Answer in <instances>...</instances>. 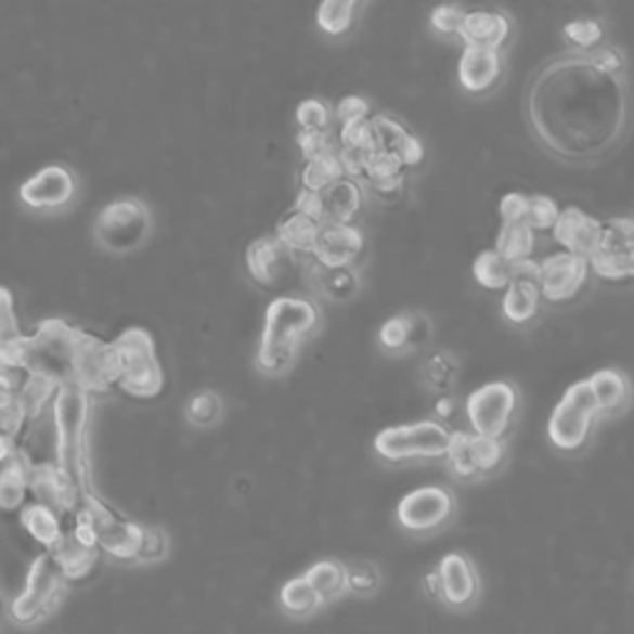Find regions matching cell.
I'll list each match as a JSON object with an SVG mask.
<instances>
[{"mask_svg": "<svg viewBox=\"0 0 634 634\" xmlns=\"http://www.w3.org/2000/svg\"><path fill=\"white\" fill-rule=\"evenodd\" d=\"M33 375L57 387L107 392L117 385V364L109 342L85 329L50 318L33 335L0 345V375Z\"/></svg>", "mask_w": 634, "mask_h": 634, "instance_id": "cell-1", "label": "cell"}, {"mask_svg": "<svg viewBox=\"0 0 634 634\" xmlns=\"http://www.w3.org/2000/svg\"><path fill=\"white\" fill-rule=\"evenodd\" d=\"M318 308L306 298H275L266 310V327L260 335L258 367L263 372L288 370L295 358V347L318 325Z\"/></svg>", "mask_w": 634, "mask_h": 634, "instance_id": "cell-2", "label": "cell"}, {"mask_svg": "<svg viewBox=\"0 0 634 634\" xmlns=\"http://www.w3.org/2000/svg\"><path fill=\"white\" fill-rule=\"evenodd\" d=\"M52 422L57 434L55 464L90 493V464H87V424H90V394L77 387H60L52 399Z\"/></svg>", "mask_w": 634, "mask_h": 634, "instance_id": "cell-3", "label": "cell"}, {"mask_svg": "<svg viewBox=\"0 0 634 634\" xmlns=\"http://www.w3.org/2000/svg\"><path fill=\"white\" fill-rule=\"evenodd\" d=\"M117 360V385L127 394L152 399L164 389V370L156 358L152 333L144 327H129L109 342Z\"/></svg>", "mask_w": 634, "mask_h": 634, "instance_id": "cell-4", "label": "cell"}, {"mask_svg": "<svg viewBox=\"0 0 634 634\" xmlns=\"http://www.w3.org/2000/svg\"><path fill=\"white\" fill-rule=\"evenodd\" d=\"M67 583L63 580L57 562L52 560L50 553H42L33 560L28 570V580H25L23 593L11 603V618L17 624H35L46 620L48 614L55 612L65 595Z\"/></svg>", "mask_w": 634, "mask_h": 634, "instance_id": "cell-5", "label": "cell"}, {"mask_svg": "<svg viewBox=\"0 0 634 634\" xmlns=\"http://www.w3.org/2000/svg\"><path fill=\"white\" fill-rule=\"evenodd\" d=\"M600 414V406H597V399L590 381H575L566 389V394L555 406L548 422V434L551 441L558 449L566 451H578L585 444L590 437V429H593L595 416Z\"/></svg>", "mask_w": 634, "mask_h": 634, "instance_id": "cell-6", "label": "cell"}, {"mask_svg": "<svg viewBox=\"0 0 634 634\" xmlns=\"http://www.w3.org/2000/svg\"><path fill=\"white\" fill-rule=\"evenodd\" d=\"M449 444V429L444 424L424 419L414 424L381 429L375 437V449L387 462H406V458L444 456Z\"/></svg>", "mask_w": 634, "mask_h": 634, "instance_id": "cell-7", "label": "cell"}, {"mask_svg": "<svg viewBox=\"0 0 634 634\" xmlns=\"http://www.w3.org/2000/svg\"><path fill=\"white\" fill-rule=\"evenodd\" d=\"M77 508H82L87 518H90L100 551L117 560H137L139 548H142V526L134 523V520L121 518L117 510H112L92 491L82 493L80 506Z\"/></svg>", "mask_w": 634, "mask_h": 634, "instance_id": "cell-8", "label": "cell"}, {"mask_svg": "<svg viewBox=\"0 0 634 634\" xmlns=\"http://www.w3.org/2000/svg\"><path fill=\"white\" fill-rule=\"evenodd\" d=\"M468 419L474 434L489 439H501L508 431L516 412V389L508 381H486L468 394Z\"/></svg>", "mask_w": 634, "mask_h": 634, "instance_id": "cell-9", "label": "cell"}, {"mask_svg": "<svg viewBox=\"0 0 634 634\" xmlns=\"http://www.w3.org/2000/svg\"><path fill=\"white\" fill-rule=\"evenodd\" d=\"M587 266L597 275L610 277H630L634 273V223L632 219H610L603 223L600 238L593 254L587 256Z\"/></svg>", "mask_w": 634, "mask_h": 634, "instance_id": "cell-10", "label": "cell"}, {"mask_svg": "<svg viewBox=\"0 0 634 634\" xmlns=\"http://www.w3.org/2000/svg\"><path fill=\"white\" fill-rule=\"evenodd\" d=\"M150 231V214L144 204L134 198H121L102 208L94 223V233L104 248L109 250H129L144 241Z\"/></svg>", "mask_w": 634, "mask_h": 634, "instance_id": "cell-11", "label": "cell"}, {"mask_svg": "<svg viewBox=\"0 0 634 634\" xmlns=\"http://www.w3.org/2000/svg\"><path fill=\"white\" fill-rule=\"evenodd\" d=\"M28 491L35 496V503H42L50 510L63 516H73L80 506L82 491L55 462H40L30 468Z\"/></svg>", "mask_w": 634, "mask_h": 634, "instance_id": "cell-12", "label": "cell"}, {"mask_svg": "<svg viewBox=\"0 0 634 634\" xmlns=\"http://www.w3.org/2000/svg\"><path fill=\"white\" fill-rule=\"evenodd\" d=\"M587 273V258L568 254V250L551 254L541 260V277H538L541 298H548L553 302L570 300L585 285Z\"/></svg>", "mask_w": 634, "mask_h": 634, "instance_id": "cell-13", "label": "cell"}, {"mask_svg": "<svg viewBox=\"0 0 634 634\" xmlns=\"http://www.w3.org/2000/svg\"><path fill=\"white\" fill-rule=\"evenodd\" d=\"M451 508H454V501H451L449 491L439 489V486H422L399 501L397 520L406 531L422 533L444 523L451 516Z\"/></svg>", "mask_w": 634, "mask_h": 634, "instance_id": "cell-14", "label": "cell"}, {"mask_svg": "<svg viewBox=\"0 0 634 634\" xmlns=\"http://www.w3.org/2000/svg\"><path fill=\"white\" fill-rule=\"evenodd\" d=\"M364 236L358 225L323 221L318 225V236L312 243L310 256L323 268H350L360 258Z\"/></svg>", "mask_w": 634, "mask_h": 634, "instance_id": "cell-15", "label": "cell"}, {"mask_svg": "<svg viewBox=\"0 0 634 634\" xmlns=\"http://www.w3.org/2000/svg\"><path fill=\"white\" fill-rule=\"evenodd\" d=\"M603 221H597L595 216L578 206H568L558 214V219L553 223V236L560 243L568 254L587 258L597 246V238H600Z\"/></svg>", "mask_w": 634, "mask_h": 634, "instance_id": "cell-16", "label": "cell"}, {"mask_svg": "<svg viewBox=\"0 0 634 634\" xmlns=\"http://www.w3.org/2000/svg\"><path fill=\"white\" fill-rule=\"evenodd\" d=\"M75 194V179L65 167H46L21 186V198L30 208H60Z\"/></svg>", "mask_w": 634, "mask_h": 634, "instance_id": "cell-17", "label": "cell"}, {"mask_svg": "<svg viewBox=\"0 0 634 634\" xmlns=\"http://www.w3.org/2000/svg\"><path fill=\"white\" fill-rule=\"evenodd\" d=\"M437 578L441 585V600L451 607L471 605L476 593H479L471 560L462 553L444 555L437 568Z\"/></svg>", "mask_w": 634, "mask_h": 634, "instance_id": "cell-18", "label": "cell"}, {"mask_svg": "<svg viewBox=\"0 0 634 634\" xmlns=\"http://www.w3.org/2000/svg\"><path fill=\"white\" fill-rule=\"evenodd\" d=\"M246 263L258 283L277 285L290 271L293 254L277 241V236H260L248 246Z\"/></svg>", "mask_w": 634, "mask_h": 634, "instance_id": "cell-19", "label": "cell"}, {"mask_svg": "<svg viewBox=\"0 0 634 634\" xmlns=\"http://www.w3.org/2000/svg\"><path fill=\"white\" fill-rule=\"evenodd\" d=\"M510 33L508 17L499 11H486V8H476V11H464L462 25H458V35L471 48H489L499 50L506 42Z\"/></svg>", "mask_w": 634, "mask_h": 634, "instance_id": "cell-20", "label": "cell"}, {"mask_svg": "<svg viewBox=\"0 0 634 634\" xmlns=\"http://www.w3.org/2000/svg\"><path fill=\"white\" fill-rule=\"evenodd\" d=\"M52 560L57 562L60 572H63V580L69 583H85L87 578L92 575L94 570L100 566V551L98 548H87L77 538L69 533V528H65L63 538L55 548L50 551Z\"/></svg>", "mask_w": 634, "mask_h": 634, "instance_id": "cell-21", "label": "cell"}, {"mask_svg": "<svg viewBox=\"0 0 634 634\" xmlns=\"http://www.w3.org/2000/svg\"><path fill=\"white\" fill-rule=\"evenodd\" d=\"M501 73L503 60L499 50L466 46L462 60H458V80L471 92L489 90L491 85H496Z\"/></svg>", "mask_w": 634, "mask_h": 634, "instance_id": "cell-22", "label": "cell"}, {"mask_svg": "<svg viewBox=\"0 0 634 634\" xmlns=\"http://www.w3.org/2000/svg\"><path fill=\"white\" fill-rule=\"evenodd\" d=\"M372 125H375V132L379 137V150L397 154L404 167H416L424 159L422 139L412 134L404 125H399L397 119L387 115H375L372 117Z\"/></svg>", "mask_w": 634, "mask_h": 634, "instance_id": "cell-23", "label": "cell"}, {"mask_svg": "<svg viewBox=\"0 0 634 634\" xmlns=\"http://www.w3.org/2000/svg\"><path fill=\"white\" fill-rule=\"evenodd\" d=\"M30 468H33V462L23 449H17L15 454L0 466V508L17 510L25 506V499H28Z\"/></svg>", "mask_w": 634, "mask_h": 634, "instance_id": "cell-24", "label": "cell"}, {"mask_svg": "<svg viewBox=\"0 0 634 634\" xmlns=\"http://www.w3.org/2000/svg\"><path fill=\"white\" fill-rule=\"evenodd\" d=\"M21 526L25 528L35 543H40L46 553H50L60 543V538L65 533L63 518H60L55 510H50L42 503H28L21 510Z\"/></svg>", "mask_w": 634, "mask_h": 634, "instance_id": "cell-25", "label": "cell"}, {"mask_svg": "<svg viewBox=\"0 0 634 634\" xmlns=\"http://www.w3.org/2000/svg\"><path fill=\"white\" fill-rule=\"evenodd\" d=\"M427 335L429 325L422 315H394L379 327V342L392 352L406 350V347H412L414 342L419 345L427 340Z\"/></svg>", "mask_w": 634, "mask_h": 634, "instance_id": "cell-26", "label": "cell"}, {"mask_svg": "<svg viewBox=\"0 0 634 634\" xmlns=\"http://www.w3.org/2000/svg\"><path fill=\"white\" fill-rule=\"evenodd\" d=\"M325 221L333 223H352L362 206V189L352 179H340L337 184L323 191Z\"/></svg>", "mask_w": 634, "mask_h": 634, "instance_id": "cell-27", "label": "cell"}, {"mask_svg": "<svg viewBox=\"0 0 634 634\" xmlns=\"http://www.w3.org/2000/svg\"><path fill=\"white\" fill-rule=\"evenodd\" d=\"M318 221L308 219V216H302L300 211H288L277 223V241L283 243L285 248L290 250V254H310L312 250V243H315L318 236Z\"/></svg>", "mask_w": 634, "mask_h": 634, "instance_id": "cell-28", "label": "cell"}, {"mask_svg": "<svg viewBox=\"0 0 634 634\" xmlns=\"http://www.w3.org/2000/svg\"><path fill=\"white\" fill-rule=\"evenodd\" d=\"M587 381H590V387H593L600 412H620L622 406L627 404L630 385H627V377H624L622 372L597 370Z\"/></svg>", "mask_w": 634, "mask_h": 634, "instance_id": "cell-29", "label": "cell"}, {"mask_svg": "<svg viewBox=\"0 0 634 634\" xmlns=\"http://www.w3.org/2000/svg\"><path fill=\"white\" fill-rule=\"evenodd\" d=\"M533 248H535V231L526 221H514V223H503V229L499 231L496 248L493 250H496L506 263H514V260L531 258Z\"/></svg>", "mask_w": 634, "mask_h": 634, "instance_id": "cell-30", "label": "cell"}, {"mask_svg": "<svg viewBox=\"0 0 634 634\" xmlns=\"http://www.w3.org/2000/svg\"><path fill=\"white\" fill-rule=\"evenodd\" d=\"M302 578H306L308 585L315 590L320 603L335 600L337 595H342L347 590L345 566H340V562H335V560L315 562V566H312Z\"/></svg>", "mask_w": 634, "mask_h": 634, "instance_id": "cell-31", "label": "cell"}, {"mask_svg": "<svg viewBox=\"0 0 634 634\" xmlns=\"http://www.w3.org/2000/svg\"><path fill=\"white\" fill-rule=\"evenodd\" d=\"M541 308V290L535 283H508L503 295V312L510 323H528Z\"/></svg>", "mask_w": 634, "mask_h": 634, "instance_id": "cell-32", "label": "cell"}, {"mask_svg": "<svg viewBox=\"0 0 634 634\" xmlns=\"http://www.w3.org/2000/svg\"><path fill=\"white\" fill-rule=\"evenodd\" d=\"M57 389L60 387L52 385V381H48V379L25 375L21 389H17V402H21L25 422L38 419V416L46 412L48 406H52V399H55Z\"/></svg>", "mask_w": 634, "mask_h": 634, "instance_id": "cell-33", "label": "cell"}, {"mask_svg": "<svg viewBox=\"0 0 634 634\" xmlns=\"http://www.w3.org/2000/svg\"><path fill=\"white\" fill-rule=\"evenodd\" d=\"M300 179H302V189H310V191H318V194H323L337 181L345 179L340 161H337V154L329 152V154H320L315 159H308L306 167L300 171Z\"/></svg>", "mask_w": 634, "mask_h": 634, "instance_id": "cell-34", "label": "cell"}, {"mask_svg": "<svg viewBox=\"0 0 634 634\" xmlns=\"http://www.w3.org/2000/svg\"><path fill=\"white\" fill-rule=\"evenodd\" d=\"M281 605L293 618H306L323 603L318 600L315 590L308 585L306 578H293L281 587Z\"/></svg>", "mask_w": 634, "mask_h": 634, "instance_id": "cell-35", "label": "cell"}, {"mask_svg": "<svg viewBox=\"0 0 634 634\" xmlns=\"http://www.w3.org/2000/svg\"><path fill=\"white\" fill-rule=\"evenodd\" d=\"M474 277L479 281L483 288L489 290H501L508 288V263L503 260L496 250L486 248L474 260Z\"/></svg>", "mask_w": 634, "mask_h": 634, "instance_id": "cell-36", "label": "cell"}, {"mask_svg": "<svg viewBox=\"0 0 634 634\" xmlns=\"http://www.w3.org/2000/svg\"><path fill=\"white\" fill-rule=\"evenodd\" d=\"M474 437L471 431H449V444H447V458L451 468L458 476H476V454H474Z\"/></svg>", "mask_w": 634, "mask_h": 634, "instance_id": "cell-37", "label": "cell"}, {"mask_svg": "<svg viewBox=\"0 0 634 634\" xmlns=\"http://www.w3.org/2000/svg\"><path fill=\"white\" fill-rule=\"evenodd\" d=\"M354 11H358V3L352 0H325L318 8V25L329 35H340L352 25Z\"/></svg>", "mask_w": 634, "mask_h": 634, "instance_id": "cell-38", "label": "cell"}, {"mask_svg": "<svg viewBox=\"0 0 634 634\" xmlns=\"http://www.w3.org/2000/svg\"><path fill=\"white\" fill-rule=\"evenodd\" d=\"M315 277L329 298H350L358 288V275L350 268H323L315 263Z\"/></svg>", "mask_w": 634, "mask_h": 634, "instance_id": "cell-39", "label": "cell"}, {"mask_svg": "<svg viewBox=\"0 0 634 634\" xmlns=\"http://www.w3.org/2000/svg\"><path fill=\"white\" fill-rule=\"evenodd\" d=\"M340 146H350V150H358L364 154H372L379 150V137L375 132V125L372 119H360V121H347L340 127Z\"/></svg>", "mask_w": 634, "mask_h": 634, "instance_id": "cell-40", "label": "cell"}, {"mask_svg": "<svg viewBox=\"0 0 634 634\" xmlns=\"http://www.w3.org/2000/svg\"><path fill=\"white\" fill-rule=\"evenodd\" d=\"M560 208L553 202L551 196L545 194H531L528 196V208H526V223L531 225L533 231H548L553 229L555 219H558Z\"/></svg>", "mask_w": 634, "mask_h": 634, "instance_id": "cell-41", "label": "cell"}, {"mask_svg": "<svg viewBox=\"0 0 634 634\" xmlns=\"http://www.w3.org/2000/svg\"><path fill=\"white\" fill-rule=\"evenodd\" d=\"M404 164L399 159L397 154L387 152V150H377L367 156V167H364V177L372 181H385V179H394L402 177Z\"/></svg>", "mask_w": 634, "mask_h": 634, "instance_id": "cell-42", "label": "cell"}, {"mask_svg": "<svg viewBox=\"0 0 634 634\" xmlns=\"http://www.w3.org/2000/svg\"><path fill=\"white\" fill-rule=\"evenodd\" d=\"M189 419L191 424H198V427H208V424H214L219 419L221 414V402L219 397L214 392H198L191 397L189 402Z\"/></svg>", "mask_w": 634, "mask_h": 634, "instance_id": "cell-43", "label": "cell"}, {"mask_svg": "<svg viewBox=\"0 0 634 634\" xmlns=\"http://www.w3.org/2000/svg\"><path fill=\"white\" fill-rule=\"evenodd\" d=\"M21 323L15 315V300L13 293L0 285V345H8L21 337Z\"/></svg>", "mask_w": 634, "mask_h": 634, "instance_id": "cell-44", "label": "cell"}, {"mask_svg": "<svg viewBox=\"0 0 634 634\" xmlns=\"http://www.w3.org/2000/svg\"><path fill=\"white\" fill-rule=\"evenodd\" d=\"M298 146H300V154L302 159H315L320 154H329V152H337V146L333 142V137H329L327 129H300L298 132Z\"/></svg>", "mask_w": 634, "mask_h": 634, "instance_id": "cell-45", "label": "cell"}, {"mask_svg": "<svg viewBox=\"0 0 634 634\" xmlns=\"http://www.w3.org/2000/svg\"><path fill=\"white\" fill-rule=\"evenodd\" d=\"M474 454H476V471L489 474L501 464L503 458V444L501 439H489L476 434L474 437Z\"/></svg>", "mask_w": 634, "mask_h": 634, "instance_id": "cell-46", "label": "cell"}, {"mask_svg": "<svg viewBox=\"0 0 634 634\" xmlns=\"http://www.w3.org/2000/svg\"><path fill=\"white\" fill-rule=\"evenodd\" d=\"M295 117H298V125L300 129H327L329 125V109L323 100H306L298 104V112H295Z\"/></svg>", "mask_w": 634, "mask_h": 634, "instance_id": "cell-47", "label": "cell"}, {"mask_svg": "<svg viewBox=\"0 0 634 634\" xmlns=\"http://www.w3.org/2000/svg\"><path fill=\"white\" fill-rule=\"evenodd\" d=\"M566 38L578 48H593L603 38V28L597 21H570L566 25Z\"/></svg>", "mask_w": 634, "mask_h": 634, "instance_id": "cell-48", "label": "cell"}, {"mask_svg": "<svg viewBox=\"0 0 634 634\" xmlns=\"http://www.w3.org/2000/svg\"><path fill=\"white\" fill-rule=\"evenodd\" d=\"M167 551H169L167 533L159 531V528H144L142 548H139L137 560H144V562L161 560L164 555H167Z\"/></svg>", "mask_w": 634, "mask_h": 634, "instance_id": "cell-49", "label": "cell"}, {"mask_svg": "<svg viewBox=\"0 0 634 634\" xmlns=\"http://www.w3.org/2000/svg\"><path fill=\"white\" fill-rule=\"evenodd\" d=\"M295 211H300L308 219L323 223L325 221V204H323V194L310 189H300L298 196H295Z\"/></svg>", "mask_w": 634, "mask_h": 634, "instance_id": "cell-50", "label": "cell"}, {"mask_svg": "<svg viewBox=\"0 0 634 634\" xmlns=\"http://www.w3.org/2000/svg\"><path fill=\"white\" fill-rule=\"evenodd\" d=\"M462 17H464V8L462 5H454V3H447V5H439L431 11V25L437 28L439 33H458V25H462Z\"/></svg>", "mask_w": 634, "mask_h": 634, "instance_id": "cell-51", "label": "cell"}, {"mask_svg": "<svg viewBox=\"0 0 634 634\" xmlns=\"http://www.w3.org/2000/svg\"><path fill=\"white\" fill-rule=\"evenodd\" d=\"M424 375H427L431 387L444 389L451 385V377H454V362H451L447 354H441V352L434 354L427 364V370H424Z\"/></svg>", "mask_w": 634, "mask_h": 634, "instance_id": "cell-52", "label": "cell"}, {"mask_svg": "<svg viewBox=\"0 0 634 634\" xmlns=\"http://www.w3.org/2000/svg\"><path fill=\"white\" fill-rule=\"evenodd\" d=\"M345 575H347V587L354 590V593H370V590H375L379 583V575L377 570L367 566V562H362V566H354L347 570L345 568Z\"/></svg>", "mask_w": 634, "mask_h": 634, "instance_id": "cell-53", "label": "cell"}, {"mask_svg": "<svg viewBox=\"0 0 634 634\" xmlns=\"http://www.w3.org/2000/svg\"><path fill=\"white\" fill-rule=\"evenodd\" d=\"M370 112H372L370 102L364 98H358V94H347V98H342L340 104H337V119H340V125L370 119Z\"/></svg>", "mask_w": 634, "mask_h": 634, "instance_id": "cell-54", "label": "cell"}, {"mask_svg": "<svg viewBox=\"0 0 634 634\" xmlns=\"http://www.w3.org/2000/svg\"><path fill=\"white\" fill-rule=\"evenodd\" d=\"M335 154H337V161H340V167H342L345 179L364 177V167H367V156L370 154L350 150V146H340V150H337Z\"/></svg>", "mask_w": 634, "mask_h": 634, "instance_id": "cell-55", "label": "cell"}, {"mask_svg": "<svg viewBox=\"0 0 634 634\" xmlns=\"http://www.w3.org/2000/svg\"><path fill=\"white\" fill-rule=\"evenodd\" d=\"M526 208H528V196L520 194V191H508L501 198V216L503 223H514V221H523L526 219Z\"/></svg>", "mask_w": 634, "mask_h": 634, "instance_id": "cell-56", "label": "cell"}, {"mask_svg": "<svg viewBox=\"0 0 634 634\" xmlns=\"http://www.w3.org/2000/svg\"><path fill=\"white\" fill-rule=\"evenodd\" d=\"M541 277V260L535 258H523L508 263V281L510 283H535Z\"/></svg>", "mask_w": 634, "mask_h": 634, "instance_id": "cell-57", "label": "cell"}, {"mask_svg": "<svg viewBox=\"0 0 634 634\" xmlns=\"http://www.w3.org/2000/svg\"><path fill=\"white\" fill-rule=\"evenodd\" d=\"M372 189L375 194L385 198V202H392L404 189V177H394V179H385V181H372Z\"/></svg>", "mask_w": 634, "mask_h": 634, "instance_id": "cell-58", "label": "cell"}, {"mask_svg": "<svg viewBox=\"0 0 634 634\" xmlns=\"http://www.w3.org/2000/svg\"><path fill=\"white\" fill-rule=\"evenodd\" d=\"M595 60H597V65H600L603 69H607V73H620L622 65H624L620 52L612 50V48L610 50H603L600 55H597Z\"/></svg>", "mask_w": 634, "mask_h": 634, "instance_id": "cell-59", "label": "cell"}, {"mask_svg": "<svg viewBox=\"0 0 634 634\" xmlns=\"http://www.w3.org/2000/svg\"><path fill=\"white\" fill-rule=\"evenodd\" d=\"M15 451H17L15 439L11 437V434L0 431V466H3L8 462V458H11L15 454Z\"/></svg>", "mask_w": 634, "mask_h": 634, "instance_id": "cell-60", "label": "cell"}, {"mask_svg": "<svg viewBox=\"0 0 634 634\" xmlns=\"http://www.w3.org/2000/svg\"><path fill=\"white\" fill-rule=\"evenodd\" d=\"M424 587H427V595L431 600H441V585H439V578H437V570H431L427 578H424Z\"/></svg>", "mask_w": 634, "mask_h": 634, "instance_id": "cell-61", "label": "cell"}, {"mask_svg": "<svg viewBox=\"0 0 634 634\" xmlns=\"http://www.w3.org/2000/svg\"><path fill=\"white\" fill-rule=\"evenodd\" d=\"M451 410H454V399H449V397L439 399V402H437V414L439 416H444V419H447V416L451 414Z\"/></svg>", "mask_w": 634, "mask_h": 634, "instance_id": "cell-62", "label": "cell"}, {"mask_svg": "<svg viewBox=\"0 0 634 634\" xmlns=\"http://www.w3.org/2000/svg\"><path fill=\"white\" fill-rule=\"evenodd\" d=\"M3 607H5V603H3V597H0V612H3Z\"/></svg>", "mask_w": 634, "mask_h": 634, "instance_id": "cell-63", "label": "cell"}]
</instances>
